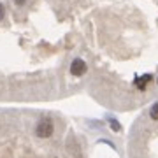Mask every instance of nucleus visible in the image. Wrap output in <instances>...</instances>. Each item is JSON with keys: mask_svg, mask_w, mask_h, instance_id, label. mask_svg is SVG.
Segmentation results:
<instances>
[{"mask_svg": "<svg viewBox=\"0 0 158 158\" xmlns=\"http://www.w3.org/2000/svg\"><path fill=\"white\" fill-rule=\"evenodd\" d=\"M53 130H55V127H53V121L48 118L40 119L39 125H37V128H35V134L39 137H42V139H46V137H51V134H53Z\"/></svg>", "mask_w": 158, "mask_h": 158, "instance_id": "nucleus-1", "label": "nucleus"}, {"mask_svg": "<svg viewBox=\"0 0 158 158\" xmlns=\"http://www.w3.org/2000/svg\"><path fill=\"white\" fill-rule=\"evenodd\" d=\"M86 72V63L81 60V58H76L72 63H70V74L72 76H83Z\"/></svg>", "mask_w": 158, "mask_h": 158, "instance_id": "nucleus-2", "label": "nucleus"}, {"mask_svg": "<svg viewBox=\"0 0 158 158\" xmlns=\"http://www.w3.org/2000/svg\"><path fill=\"white\" fill-rule=\"evenodd\" d=\"M149 81H151V76H149V74H144V76H141V77L135 79V86L139 88V90H144Z\"/></svg>", "mask_w": 158, "mask_h": 158, "instance_id": "nucleus-3", "label": "nucleus"}, {"mask_svg": "<svg viewBox=\"0 0 158 158\" xmlns=\"http://www.w3.org/2000/svg\"><path fill=\"white\" fill-rule=\"evenodd\" d=\"M149 116H151V119H156L158 121V102L156 104H153L151 111H149Z\"/></svg>", "mask_w": 158, "mask_h": 158, "instance_id": "nucleus-4", "label": "nucleus"}, {"mask_svg": "<svg viewBox=\"0 0 158 158\" xmlns=\"http://www.w3.org/2000/svg\"><path fill=\"white\" fill-rule=\"evenodd\" d=\"M109 123H111V128H113L114 132H119V128H121V127H119V123L116 121V119H109Z\"/></svg>", "mask_w": 158, "mask_h": 158, "instance_id": "nucleus-5", "label": "nucleus"}, {"mask_svg": "<svg viewBox=\"0 0 158 158\" xmlns=\"http://www.w3.org/2000/svg\"><path fill=\"white\" fill-rule=\"evenodd\" d=\"M2 18H4V6L0 4V21H2Z\"/></svg>", "mask_w": 158, "mask_h": 158, "instance_id": "nucleus-6", "label": "nucleus"}, {"mask_svg": "<svg viewBox=\"0 0 158 158\" xmlns=\"http://www.w3.org/2000/svg\"><path fill=\"white\" fill-rule=\"evenodd\" d=\"M23 2H25V0H16V4H23Z\"/></svg>", "mask_w": 158, "mask_h": 158, "instance_id": "nucleus-7", "label": "nucleus"}]
</instances>
